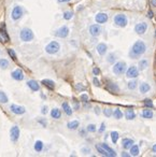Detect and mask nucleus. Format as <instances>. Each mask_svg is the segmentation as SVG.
I'll return each mask as SVG.
<instances>
[{"instance_id": "1", "label": "nucleus", "mask_w": 156, "mask_h": 157, "mask_svg": "<svg viewBox=\"0 0 156 157\" xmlns=\"http://www.w3.org/2000/svg\"><path fill=\"white\" fill-rule=\"evenodd\" d=\"M146 51V45L145 43L141 41V40H138L135 44L132 45V49H130V52H129V56H130V58L132 59H136L138 57H140L141 55H143L145 53Z\"/></svg>"}, {"instance_id": "2", "label": "nucleus", "mask_w": 156, "mask_h": 157, "mask_svg": "<svg viewBox=\"0 0 156 157\" xmlns=\"http://www.w3.org/2000/svg\"><path fill=\"white\" fill-rule=\"evenodd\" d=\"M20 37L22 41H24V42H30V41L34 40V34L32 32V30L29 29V28H23V29L20 30Z\"/></svg>"}, {"instance_id": "3", "label": "nucleus", "mask_w": 156, "mask_h": 157, "mask_svg": "<svg viewBox=\"0 0 156 157\" xmlns=\"http://www.w3.org/2000/svg\"><path fill=\"white\" fill-rule=\"evenodd\" d=\"M127 70V66L125 61H117L116 64L113 67V72L116 75H122L123 73H125Z\"/></svg>"}, {"instance_id": "4", "label": "nucleus", "mask_w": 156, "mask_h": 157, "mask_svg": "<svg viewBox=\"0 0 156 157\" xmlns=\"http://www.w3.org/2000/svg\"><path fill=\"white\" fill-rule=\"evenodd\" d=\"M59 49H60V45L56 41H52V42H50L49 44L45 46V52L51 55L56 54Z\"/></svg>"}, {"instance_id": "5", "label": "nucleus", "mask_w": 156, "mask_h": 157, "mask_svg": "<svg viewBox=\"0 0 156 157\" xmlns=\"http://www.w3.org/2000/svg\"><path fill=\"white\" fill-rule=\"evenodd\" d=\"M114 24L116 25L117 27H121V28L126 27V25L128 24V20H127L126 15L124 14L115 15V17H114Z\"/></svg>"}, {"instance_id": "6", "label": "nucleus", "mask_w": 156, "mask_h": 157, "mask_svg": "<svg viewBox=\"0 0 156 157\" xmlns=\"http://www.w3.org/2000/svg\"><path fill=\"white\" fill-rule=\"evenodd\" d=\"M24 14V10H23V8L20 7V5H15L14 8H13V10H12V13H11V16H12V18L14 20H19L23 16Z\"/></svg>"}, {"instance_id": "7", "label": "nucleus", "mask_w": 156, "mask_h": 157, "mask_svg": "<svg viewBox=\"0 0 156 157\" xmlns=\"http://www.w3.org/2000/svg\"><path fill=\"white\" fill-rule=\"evenodd\" d=\"M20 128H19V126H13V127L11 128L10 130V138H11V141L12 142H16L17 140H19V138H20Z\"/></svg>"}, {"instance_id": "8", "label": "nucleus", "mask_w": 156, "mask_h": 157, "mask_svg": "<svg viewBox=\"0 0 156 157\" xmlns=\"http://www.w3.org/2000/svg\"><path fill=\"white\" fill-rule=\"evenodd\" d=\"M139 75V69L136 66H132L126 70V77L129 78H135Z\"/></svg>"}, {"instance_id": "9", "label": "nucleus", "mask_w": 156, "mask_h": 157, "mask_svg": "<svg viewBox=\"0 0 156 157\" xmlns=\"http://www.w3.org/2000/svg\"><path fill=\"white\" fill-rule=\"evenodd\" d=\"M68 34H69V28L67 26H63V27H60L59 29L55 31V36L58 37V38H67Z\"/></svg>"}, {"instance_id": "10", "label": "nucleus", "mask_w": 156, "mask_h": 157, "mask_svg": "<svg viewBox=\"0 0 156 157\" xmlns=\"http://www.w3.org/2000/svg\"><path fill=\"white\" fill-rule=\"evenodd\" d=\"M10 110L11 112H13L16 115H22L26 112V109L22 106H17V104H11L10 106Z\"/></svg>"}, {"instance_id": "11", "label": "nucleus", "mask_w": 156, "mask_h": 157, "mask_svg": "<svg viewBox=\"0 0 156 157\" xmlns=\"http://www.w3.org/2000/svg\"><path fill=\"white\" fill-rule=\"evenodd\" d=\"M146 30H147V24L144 23V22H141V23H139L135 26V31L138 34H143Z\"/></svg>"}, {"instance_id": "12", "label": "nucleus", "mask_w": 156, "mask_h": 157, "mask_svg": "<svg viewBox=\"0 0 156 157\" xmlns=\"http://www.w3.org/2000/svg\"><path fill=\"white\" fill-rule=\"evenodd\" d=\"M11 77L14 78L15 81H22V80H24V72H23V70L22 69H15L14 71L11 73Z\"/></svg>"}, {"instance_id": "13", "label": "nucleus", "mask_w": 156, "mask_h": 157, "mask_svg": "<svg viewBox=\"0 0 156 157\" xmlns=\"http://www.w3.org/2000/svg\"><path fill=\"white\" fill-rule=\"evenodd\" d=\"M89 34H92L93 37H98L99 34H101V27L99 25H92L89 27Z\"/></svg>"}, {"instance_id": "14", "label": "nucleus", "mask_w": 156, "mask_h": 157, "mask_svg": "<svg viewBox=\"0 0 156 157\" xmlns=\"http://www.w3.org/2000/svg\"><path fill=\"white\" fill-rule=\"evenodd\" d=\"M95 20L97 22L98 24H104L108 20V15L106 13H98L96 16H95Z\"/></svg>"}, {"instance_id": "15", "label": "nucleus", "mask_w": 156, "mask_h": 157, "mask_svg": "<svg viewBox=\"0 0 156 157\" xmlns=\"http://www.w3.org/2000/svg\"><path fill=\"white\" fill-rule=\"evenodd\" d=\"M27 85H28V87H29L32 92H38L40 89L39 83H38L37 81H34V80H29V81L27 82Z\"/></svg>"}, {"instance_id": "16", "label": "nucleus", "mask_w": 156, "mask_h": 157, "mask_svg": "<svg viewBox=\"0 0 156 157\" xmlns=\"http://www.w3.org/2000/svg\"><path fill=\"white\" fill-rule=\"evenodd\" d=\"M134 145V140L132 139H129V138H125L122 140V146L125 148V150H130V147Z\"/></svg>"}, {"instance_id": "17", "label": "nucleus", "mask_w": 156, "mask_h": 157, "mask_svg": "<svg viewBox=\"0 0 156 157\" xmlns=\"http://www.w3.org/2000/svg\"><path fill=\"white\" fill-rule=\"evenodd\" d=\"M108 51V46L106 43H99L97 45V52L98 54L100 55V56H103V55H106Z\"/></svg>"}, {"instance_id": "18", "label": "nucleus", "mask_w": 156, "mask_h": 157, "mask_svg": "<svg viewBox=\"0 0 156 157\" xmlns=\"http://www.w3.org/2000/svg\"><path fill=\"white\" fill-rule=\"evenodd\" d=\"M106 87H107V89L109 92H111V93H113V94H116L117 92H118V89H120L116 84L113 83V82H108Z\"/></svg>"}, {"instance_id": "19", "label": "nucleus", "mask_w": 156, "mask_h": 157, "mask_svg": "<svg viewBox=\"0 0 156 157\" xmlns=\"http://www.w3.org/2000/svg\"><path fill=\"white\" fill-rule=\"evenodd\" d=\"M41 83L43 84L45 87H48L49 89L51 90H53L55 88V83H54L52 80H49V78H45V80H42V82Z\"/></svg>"}, {"instance_id": "20", "label": "nucleus", "mask_w": 156, "mask_h": 157, "mask_svg": "<svg viewBox=\"0 0 156 157\" xmlns=\"http://www.w3.org/2000/svg\"><path fill=\"white\" fill-rule=\"evenodd\" d=\"M100 145H101V146H102L103 148H104V150H106V151H107V152L110 154V156H112V157L116 156V153H115V151H114L113 148H111V147L109 146L107 143H101Z\"/></svg>"}, {"instance_id": "21", "label": "nucleus", "mask_w": 156, "mask_h": 157, "mask_svg": "<svg viewBox=\"0 0 156 157\" xmlns=\"http://www.w3.org/2000/svg\"><path fill=\"white\" fill-rule=\"evenodd\" d=\"M51 116L54 118V119H59L60 116H61V112L60 110L57 108H54L52 111H51Z\"/></svg>"}, {"instance_id": "22", "label": "nucleus", "mask_w": 156, "mask_h": 157, "mask_svg": "<svg viewBox=\"0 0 156 157\" xmlns=\"http://www.w3.org/2000/svg\"><path fill=\"white\" fill-rule=\"evenodd\" d=\"M79 126H80V122L79 121H72V122H69L67 124V127L70 130H75V129L79 128Z\"/></svg>"}, {"instance_id": "23", "label": "nucleus", "mask_w": 156, "mask_h": 157, "mask_svg": "<svg viewBox=\"0 0 156 157\" xmlns=\"http://www.w3.org/2000/svg\"><path fill=\"white\" fill-rule=\"evenodd\" d=\"M61 107H63V112L66 113L67 115H69V116H70V115H72V109H71V107L69 106L68 102H63Z\"/></svg>"}, {"instance_id": "24", "label": "nucleus", "mask_w": 156, "mask_h": 157, "mask_svg": "<svg viewBox=\"0 0 156 157\" xmlns=\"http://www.w3.org/2000/svg\"><path fill=\"white\" fill-rule=\"evenodd\" d=\"M125 116H126L128 121H132V119L136 118V113L134 112V110L129 109V110H127L126 112H125Z\"/></svg>"}, {"instance_id": "25", "label": "nucleus", "mask_w": 156, "mask_h": 157, "mask_svg": "<svg viewBox=\"0 0 156 157\" xmlns=\"http://www.w3.org/2000/svg\"><path fill=\"white\" fill-rule=\"evenodd\" d=\"M150 89H151V86H150V84L142 83L141 85H140V93H141V94L147 93V92H149Z\"/></svg>"}, {"instance_id": "26", "label": "nucleus", "mask_w": 156, "mask_h": 157, "mask_svg": "<svg viewBox=\"0 0 156 157\" xmlns=\"http://www.w3.org/2000/svg\"><path fill=\"white\" fill-rule=\"evenodd\" d=\"M34 147V151H36V152H41V151L43 150V142L40 141V140L36 141Z\"/></svg>"}, {"instance_id": "27", "label": "nucleus", "mask_w": 156, "mask_h": 157, "mask_svg": "<svg viewBox=\"0 0 156 157\" xmlns=\"http://www.w3.org/2000/svg\"><path fill=\"white\" fill-rule=\"evenodd\" d=\"M139 153H140V151H139V146L134 144V145L130 147V155H132V156H138Z\"/></svg>"}, {"instance_id": "28", "label": "nucleus", "mask_w": 156, "mask_h": 157, "mask_svg": "<svg viewBox=\"0 0 156 157\" xmlns=\"http://www.w3.org/2000/svg\"><path fill=\"white\" fill-rule=\"evenodd\" d=\"M96 148H97V151L100 153L101 155H103V156L110 157V154H109V153H108L107 151H106V150H104V148H103V147L100 145V144H97V145H96Z\"/></svg>"}, {"instance_id": "29", "label": "nucleus", "mask_w": 156, "mask_h": 157, "mask_svg": "<svg viewBox=\"0 0 156 157\" xmlns=\"http://www.w3.org/2000/svg\"><path fill=\"white\" fill-rule=\"evenodd\" d=\"M141 115L143 118H152L153 117V112H152L151 110H143Z\"/></svg>"}, {"instance_id": "30", "label": "nucleus", "mask_w": 156, "mask_h": 157, "mask_svg": "<svg viewBox=\"0 0 156 157\" xmlns=\"http://www.w3.org/2000/svg\"><path fill=\"white\" fill-rule=\"evenodd\" d=\"M8 96L5 95V92H2V90H0V103H7L8 102Z\"/></svg>"}, {"instance_id": "31", "label": "nucleus", "mask_w": 156, "mask_h": 157, "mask_svg": "<svg viewBox=\"0 0 156 157\" xmlns=\"http://www.w3.org/2000/svg\"><path fill=\"white\" fill-rule=\"evenodd\" d=\"M113 115H114V117L116 118V119H121V118L123 117V112H122V110L121 109H116L114 112H113Z\"/></svg>"}, {"instance_id": "32", "label": "nucleus", "mask_w": 156, "mask_h": 157, "mask_svg": "<svg viewBox=\"0 0 156 157\" xmlns=\"http://www.w3.org/2000/svg\"><path fill=\"white\" fill-rule=\"evenodd\" d=\"M8 67H9V61L5 58H0V68L7 69Z\"/></svg>"}, {"instance_id": "33", "label": "nucleus", "mask_w": 156, "mask_h": 157, "mask_svg": "<svg viewBox=\"0 0 156 157\" xmlns=\"http://www.w3.org/2000/svg\"><path fill=\"white\" fill-rule=\"evenodd\" d=\"M111 140H112L113 143H116L117 140H118V137H120V135H118V133L117 131H111Z\"/></svg>"}, {"instance_id": "34", "label": "nucleus", "mask_w": 156, "mask_h": 157, "mask_svg": "<svg viewBox=\"0 0 156 157\" xmlns=\"http://www.w3.org/2000/svg\"><path fill=\"white\" fill-rule=\"evenodd\" d=\"M73 17V12L72 11H66L65 13H63V18L66 20H71Z\"/></svg>"}, {"instance_id": "35", "label": "nucleus", "mask_w": 156, "mask_h": 157, "mask_svg": "<svg viewBox=\"0 0 156 157\" xmlns=\"http://www.w3.org/2000/svg\"><path fill=\"white\" fill-rule=\"evenodd\" d=\"M147 65H149L147 60H145V59H142L141 61L139 63V69H140V70H144V69L147 67Z\"/></svg>"}, {"instance_id": "36", "label": "nucleus", "mask_w": 156, "mask_h": 157, "mask_svg": "<svg viewBox=\"0 0 156 157\" xmlns=\"http://www.w3.org/2000/svg\"><path fill=\"white\" fill-rule=\"evenodd\" d=\"M0 34L3 37V39L5 40V42H8V41H9V36H8L7 31H5V26H3V28H2V29H0Z\"/></svg>"}, {"instance_id": "37", "label": "nucleus", "mask_w": 156, "mask_h": 157, "mask_svg": "<svg viewBox=\"0 0 156 157\" xmlns=\"http://www.w3.org/2000/svg\"><path fill=\"white\" fill-rule=\"evenodd\" d=\"M103 114H104L107 117H111V115L113 114L112 109L111 108H106L104 110H103Z\"/></svg>"}, {"instance_id": "38", "label": "nucleus", "mask_w": 156, "mask_h": 157, "mask_svg": "<svg viewBox=\"0 0 156 157\" xmlns=\"http://www.w3.org/2000/svg\"><path fill=\"white\" fill-rule=\"evenodd\" d=\"M86 130H87L88 133H95L96 131V125L95 124H89L86 128Z\"/></svg>"}, {"instance_id": "39", "label": "nucleus", "mask_w": 156, "mask_h": 157, "mask_svg": "<svg viewBox=\"0 0 156 157\" xmlns=\"http://www.w3.org/2000/svg\"><path fill=\"white\" fill-rule=\"evenodd\" d=\"M127 86H128V88L129 89H135L137 87V81H130V82H128L127 84Z\"/></svg>"}, {"instance_id": "40", "label": "nucleus", "mask_w": 156, "mask_h": 157, "mask_svg": "<svg viewBox=\"0 0 156 157\" xmlns=\"http://www.w3.org/2000/svg\"><path fill=\"white\" fill-rule=\"evenodd\" d=\"M8 54L10 55V57L13 59V60H16V54H15V52H14V49H8Z\"/></svg>"}, {"instance_id": "41", "label": "nucleus", "mask_w": 156, "mask_h": 157, "mask_svg": "<svg viewBox=\"0 0 156 157\" xmlns=\"http://www.w3.org/2000/svg\"><path fill=\"white\" fill-rule=\"evenodd\" d=\"M143 103H144V106L147 107V108H152L153 107V102H152L151 99H144L143 100Z\"/></svg>"}, {"instance_id": "42", "label": "nucleus", "mask_w": 156, "mask_h": 157, "mask_svg": "<svg viewBox=\"0 0 156 157\" xmlns=\"http://www.w3.org/2000/svg\"><path fill=\"white\" fill-rule=\"evenodd\" d=\"M107 61L108 63H110V64H113V63L115 61V56H114L113 54H110L109 56H108Z\"/></svg>"}, {"instance_id": "43", "label": "nucleus", "mask_w": 156, "mask_h": 157, "mask_svg": "<svg viewBox=\"0 0 156 157\" xmlns=\"http://www.w3.org/2000/svg\"><path fill=\"white\" fill-rule=\"evenodd\" d=\"M80 98H81V101H83V102H87L88 101V96L86 94H82Z\"/></svg>"}, {"instance_id": "44", "label": "nucleus", "mask_w": 156, "mask_h": 157, "mask_svg": "<svg viewBox=\"0 0 156 157\" xmlns=\"http://www.w3.org/2000/svg\"><path fill=\"white\" fill-rule=\"evenodd\" d=\"M75 89L81 92V90H85V87H84V86L81 83H79V84H77V85H75Z\"/></svg>"}, {"instance_id": "45", "label": "nucleus", "mask_w": 156, "mask_h": 157, "mask_svg": "<svg viewBox=\"0 0 156 157\" xmlns=\"http://www.w3.org/2000/svg\"><path fill=\"white\" fill-rule=\"evenodd\" d=\"M93 73H94V75H99V74H100V69L98 68V67H94Z\"/></svg>"}, {"instance_id": "46", "label": "nucleus", "mask_w": 156, "mask_h": 157, "mask_svg": "<svg viewBox=\"0 0 156 157\" xmlns=\"http://www.w3.org/2000/svg\"><path fill=\"white\" fill-rule=\"evenodd\" d=\"M93 83H94V85H95V86H97V87L100 86V82H99V80H98L97 78H93Z\"/></svg>"}, {"instance_id": "47", "label": "nucleus", "mask_w": 156, "mask_h": 157, "mask_svg": "<svg viewBox=\"0 0 156 157\" xmlns=\"http://www.w3.org/2000/svg\"><path fill=\"white\" fill-rule=\"evenodd\" d=\"M106 130V125L104 124H101V126H100V128H99V133H103Z\"/></svg>"}, {"instance_id": "48", "label": "nucleus", "mask_w": 156, "mask_h": 157, "mask_svg": "<svg viewBox=\"0 0 156 157\" xmlns=\"http://www.w3.org/2000/svg\"><path fill=\"white\" fill-rule=\"evenodd\" d=\"M39 123L43 126V127H46V125H48V123H46V121H44V119H39Z\"/></svg>"}, {"instance_id": "49", "label": "nucleus", "mask_w": 156, "mask_h": 157, "mask_svg": "<svg viewBox=\"0 0 156 157\" xmlns=\"http://www.w3.org/2000/svg\"><path fill=\"white\" fill-rule=\"evenodd\" d=\"M41 113H42V114H46V113H48V107H46V106H44V107H42Z\"/></svg>"}, {"instance_id": "50", "label": "nucleus", "mask_w": 156, "mask_h": 157, "mask_svg": "<svg viewBox=\"0 0 156 157\" xmlns=\"http://www.w3.org/2000/svg\"><path fill=\"white\" fill-rule=\"evenodd\" d=\"M82 152H83L84 154H87V153L91 152V150H89L88 147H83V148H82Z\"/></svg>"}, {"instance_id": "51", "label": "nucleus", "mask_w": 156, "mask_h": 157, "mask_svg": "<svg viewBox=\"0 0 156 157\" xmlns=\"http://www.w3.org/2000/svg\"><path fill=\"white\" fill-rule=\"evenodd\" d=\"M73 109H74V110H79V109H80V103H79V102H74Z\"/></svg>"}, {"instance_id": "52", "label": "nucleus", "mask_w": 156, "mask_h": 157, "mask_svg": "<svg viewBox=\"0 0 156 157\" xmlns=\"http://www.w3.org/2000/svg\"><path fill=\"white\" fill-rule=\"evenodd\" d=\"M150 5H151L152 7L156 8V0H150Z\"/></svg>"}, {"instance_id": "53", "label": "nucleus", "mask_w": 156, "mask_h": 157, "mask_svg": "<svg viewBox=\"0 0 156 157\" xmlns=\"http://www.w3.org/2000/svg\"><path fill=\"white\" fill-rule=\"evenodd\" d=\"M147 16H149L150 18H152V17H153V12H152V11H149V12H147Z\"/></svg>"}, {"instance_id": "54", "label": "nucleus", "mask_w": 156, "mask_h": 157, "mask_svg": "<svg viewBox=\"0 0 156 157\" xmlns=\"http://www.w3.org/2000/svg\"><path fill=\"white\" fill-rule=\"evenodd\" d=\"M59 3H65V2H69L70 0H57Z\"/></svg>"}, {"instance_id": "55", "label": "nucleus", "mask_w": 156, "mask_h": 157, "mask_svg": "<svg viewBox=\"0 0 156 157\" xmlns=\"http://www.w3.org/2000/svg\"><path fill=\"white\" fill-rule=\"evenodd\" d=\"M122 156H124V157H129V154H128V153H126V152H123L122 153Z\"/></svg>"}, {"instance_id": "56", "label": "nucleus", "mask_w": 156, "mask_h": 157, "mask_svg": "<svg viewBox=\"0 0 156 157\" xmlns=\"http://www.w3.org/2000/svg\"><path fill=\"white\" fill-rule=\"evenodd\" d=\"M153 152L156 153V144H154V145H153Z\"/></svg>"}, {"instance_id": "57", "label": "nucleus", "mask_w": 156, "mask_h": 157, "mask_svg": "<svg viewBox=\"0 0 156 157\" xmlns=\"http://www.w3.org/2000/svg\"><path fill=\"white\" fill-rule=\"evenodd\" d=\"M154 37H155V38H156V30H155V34H154Z\"/></svg>"}]
</instances>
